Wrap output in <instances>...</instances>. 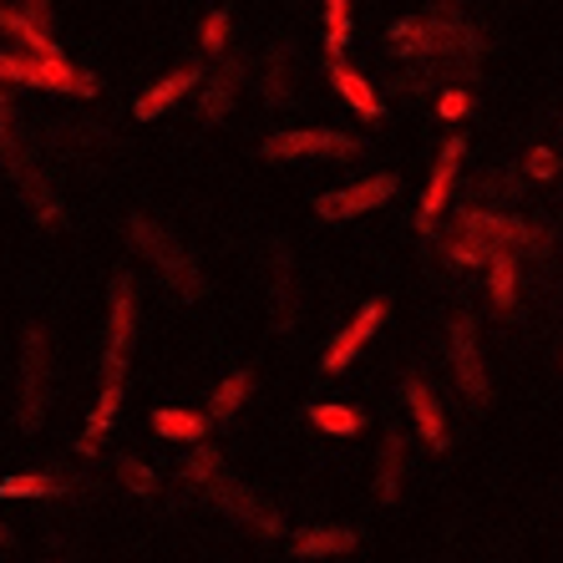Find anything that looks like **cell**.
Here are the masks:
<instances>
[{"label":"cell","mask_w":563,"mask_h":563,"mask_svg":"<svg viewBox=\"0 0 563 563\" xmlns=\"http://www.w3.org/2000/svg\"><path fill=\"white\" fill-rule=\"evenodd\" d=\"M305 417H310L320 432H335V437H355V432H361V411H355V407H330V401H314Z\"/></svg>","instance_id":"603a6c76"},{"label":"cell","mask_w":563,"mask_h":563,"mask_svg":"<svg viewBox=\"0 0 563 563\" xmlns=\"http://www.w3.org/2000/svg\"><path fill=\"white\" fill-rule=\"evenodd\" d=\"M223 472V462H219V452L213 446H198L194 457H188V483H198V487H209L213 477Z\"/></svg>","instance_id":"4dcf8cb0"},{"label":"cell","mask_w":563,"mask_h":563,"mask_svg":"<svg viewBox=\"0 0 563 563\" xmlns=\"http://www.w3.org/2000/svg\"><path fill=\"white\" fill-rule=\"evenodd\" d=\"M153 432L168 437V442H198V437L209 432V417L184 411V407H163V411H153Z\"/></svg>","instance_id":"d6986e66"},{"label":"cell","mask_w":563,"mask_h":563,"mask_svg":"<svg viewBox=\"0 0 563 563\" xmlns=\"http://www.w3.org/2000/svg\"><path fill=\"white\" fill-rule=\"evenodd\" d=\"M128 234L132 244L157 264V275L168 279V289H178V300H203V275H198V264L184 254V244L168 234V229H157L153 219L143 213H132L128 219Z\"/></svg>","instance_id":"7a4b0ae2"},{"label":"cell","mask_w":563,"mask_h":563,"mask_svg":"<svg viewBox=\"0 0 563 563\" xmlns=\"http://www.w3.org/2000/svg\"><path fill=\"white\" fill-rule=\"evenodd\" d=\"M198 81H203V77H198V66H178V71H168V77H157L153 87H147V92L137 97V102H132V112H137V122H153V118H163L168 107H178L188 92H194Z\"/></svg>","instance_id":"7c38bea8"},{"label":"cell","mask_w":563,"mask_h":563,"mask_svg":"<svg viewBox=\"0 0 563 563\" xmlns=\"http://www.w3.org/2000/svg\"><path fill=\"white\" fill-rule=\"evenodd\" d=\"M21 11H31L36 21H52V0H21Z\"/></svg>","instance_id":"d590c367"},{"label":"cell","mask_w":563,"mask_h":563,"mask_svg":"<svg viewBox=\"0 0 563 563\" xmlns=\"http://www.w3.org/2000/svg\"><path fill=\"white\" fill-rule=\"evenodd\" d=\"M462 153H467V143L462 137H446L442 153H437V168H432V184H427V194H421V229H432L437 213L446 209V198H452V184H457V168H462Z\"/></svg>","instance_id":"8fae6325"},{"label":"cell","mask_w":563,"mask_h":563,"mask_svg":"<svg viewBox=\"0 0 563 563\" xmlns=\"http://www.w3.org/2000/svg\"><path fill=\"white\" fill-rule=\"evenodd\" d=\"M0 543H11V528H5V523H0Z\"/></svg>","instance_id":"8d00e7d4"},{"label":"cell","mask_w":563,"mask_h":563,"mask_svg":"<svg viewBox=\"0 0 563 563\" xmlns=\"http://www.w3.org/2000/svg\"><path fill=\"white\" fill-rule=\"evenodd\" d=\"M0 31L11 41H21V52H36V56H62V46L52 41V31H46V21H36L31 11H21V5H0Z\"/></svg>","instance_id":"2e32d148"},{"label":"cell","mask_w":563,"mask_h":563,"mask_svg":"<svg viewBox=\"0 0 563 563\" xmlns=\"http://www.w3.org/2000/svg\"><path fill=\"white\" fill-rule=\"evenodd\" d=\"M0 81H21V87H46L66 97H97V77L77 71L66 56H36V52H0Z\"/></svg>","instance_id":"3957f363"},{"label":"cell","mask_w":563,"mask_h":563,"mask_svg":"<svg viewBox=\"0 0 563 563\" xmlns=\"http://www.w3.org/2000/svg\"><path fill=\"white\" fill-rule=\"evenodd\" d=\"M391 46L396 56L407 62H427V66H452L462 62H477V36L462 26L457 15H417V21H396L391 26Z\"/></svg>","instance_id":"6da1fadb"},{"label":"cell","mask_w":563,"mask_h":563,"mask_svg":"<svg viewBox=\"0 0 563 563\" xmlns=\"http://www.w3.org/2000/svg\"><path fill=\"white\" fill-rule=\"evenodd\" d=\"M467 107H472V97L462 92V87H446V92L437 97V112H442V118H467Z\"/></svg>","instance_id":"836d02e7"},{"label":"cell","mask_w":563,"mask_h":563,"mask_svg":"<svg viewBox=\"0 0 563 563\" xmlns=\"http://www.w3.org/2000/svg\"><path fill=\"white\" fill-rule=\"evenodd\" d=\"M209 498H213V508H223L229 518H239V523L260 528V533H279V518H275V512L264 508L250 487H239L234 477H223V472H219V477L209 483Z\"/></svg>","instance_id":"9c48e42d"},{"label":"cell","mask_w":563,"mask_h":563,"mask_svg":"<svg viewBox=\"0 0 563 563\" xmlns=\"http://www.w3.org/2000/svg\"><path fill=\"white\" fill-rule=\"evenodd\" d=\"M380 320H386V300H371V305H361V310H355V320H351V325H345L341 335L330 341V351H325V361H320V371H325V376H335V371H345V366H351L355 355H361V345H366L371 335H376V330H380Z\"/></svg>","instance_id":"ba28073f"},{"label":"cell","mask_w":563,"mask_h":563,"mask_svg":"<svg viewBox=\"0 0 563 563\" xmlns=\"http://www.w3.org/2000/svg\"><path fill=\"white\" fill-rule=\"evenodd\" d=\"M351 46V0H325V56H345Z\"/></svg>","instance_id":"d4e9b609"},{"label":"cell","mask_w":563,"mask_h":563,"mask_svg":"<svg viewBox=\"0 0 563 563\" xmlns=\"http://www.w3.org/2000/svg\"><path fill=\"white\" fill-rule=\"evenodd\" d=\"M487 264H493V305H498V310H512V300H518V269H512V254L493 250Z\"/></svg>","instance_id":"cb8c5ba5"},{"label":"cell","mask_w":563,"mask_h":563,"mask_svg":"<svg viewBox=\"0 0 563 563\" xmlns=\"http://www.w3.org/2000/svg\"><path fill=\"white\" fill-rule=\"evenodd\" d=\"M330 81H335V92L351 102L355 118H366V122L386 118V102H380V92L371 87L366 77H361V71H351V66H345V56H330Z\"/></svg>","instance_id":"4fadbf2b"},{"label":"cell","mask_w":563,"mask_h":563,"mask_svg":"<svg viewBox=\"0 0 563 563\" xmlns=\"http://www.w3.org/2000/svg\"><path fill=\"white\" fill-rule=\"evenodd\" d=\"M462 229H467L472 239H483V244H493V250H508V244H533V229L518 219H503V213H483V209H472L462 213Z\"/></svg>","instance_id":"9a60e30c"},{"label":"cell","mask_w":563,"mask_h":563,"mask_svg":"<svg viewBox=\"0 0 563 563\" xmlns=\"http://www.w3.org/2000/svg\"><path fill=\"white\" fill-rule=\"evenodd\" d=\"M229 31H234L229 11H209V15H203V26H198L203 52H209V56H229Z\"/></svg>","instance_id":"83f0119b"},{"label":"cell","mask_w":563,"mask_h":563,"mask_svg":"<svg viewBox=\"0 0 563 563\" xmlns=\"http://www.w3.org/2000/svg\"><path fill=\"white\" fill-rule=\"evenodd\" d=\"M66 493L62 477H41V472H26V477H5L0 483V498H56Z\"/></svg>","instance_id":"484cf974"},{"label":"cell","mask_w":563,"mask_h":563,"mask_svg":"<svg viewBox=\"0 0 563 563\" xmlns=\"http://www.w3.org/2000/svg\"><path fill=\"white\" fill-rule=\"evenodd\" d=\"M446 351H452V371H457V386L467 391V401H487V380H483V355H477V341H472L467 320H452L446 330Z\"/></svg>","instance_id":"30bf717a"},{"label":"cell","mask_w":563,"mask_h":563,"mask_svg":"<svg viewBox=\"0 0 563 563\" xmlns=\"http://www.w3.org/2000/svg\"><path fill=\"white\" fill-rule=\"evenodd\" d=\"M407 442L401 437H386V446H380V472H376V493H380V503H396L401 498V467H407Z\"/></svg>","instance_id":"ffe728a7"},{"label":"cell","mask_w":563,"mask_h":563,"mask_svg":"<svg viewBox=\"0 0 563 563\" xmlns=\"http://www.w3.org/2000/svg\"><path fill=\"white\" fill-rule=\"evenodd\" d=\"M244 396H250V371H234V376L213 391V417L209 421H229L239 407H244Z\"/></svg>","instance_id":"4316f807"},{"label":"cell","mask_w":563,"mask_h":563,"mask_svg":"<svg viewBox=\"0 0 563 563\" xmlns=\"http://www.w3.org/2000/svg\"><path fill=\"white\" fill-rule=\"evenodd\" d=\"M260 87H264V102H269V107H285L289 97H295V92H289V46H269Z\"/></svg>","instance_id":"44dd1931"},{"label":"cell","mask_w":563,"mask_h":563,"mask_svg":"<svg viewBox=\"0 0 563 563\" xmlns=\"http://www.w3.org/2000/svg\"><path fill=\"white\" fill-rule=\"evenodd\" d=\"M528 173H533V178H553V173H559V157H553L549 147H533V153H528Z\"/></svg>","instance_id":"e575fe53"},{"label":"cell","mask_w":563,"mask_h":563,"mask_svg":"<svg viewBox=\"0 0 563 563\" xmlns=\"http://www.w3.org/2000/svg\"><path fill=\"white\" fill-rule=\"evenodd\" d=\"M355 153V137L351 132H335V128H300V132H275L264 137V157L269 163H295V157H351Z\"/></svg>","instance_id":"277c9868"},{"label":"cell","mask_w":563,"mask_h":563,"mask_svg":"<svg viewBox=\"0 0 563 563\" xmlns=\"http://www.w3.org/2000/svg\"><path fill=\"white\" fill-rule=\"evenodd\" d=\"M132 330H137V289L128 275L112 279V314H107V361L102 376H122L132 351Z\"/></svg>","instance_id":"5b68a950"},{"label":"cell","mask_w":563,"mask_h":563,"mask_svg":"<svg viewBox=\"0 0 563 563\" xmlns=\"http://www.w3.org/2000/svg\"><path fill=\"white\" fill-rule=\"evenodd\" d=\"M118 407H122V376H107L102 396H97V411H92V432L87 437H102L107 427H112V417H118Z\"/></svg>","instance_id":"f546056e"},{"label":"cell","mask_w":563,"mask_h":563,"mask_svg":"<svg viewBox=\"0 0 563 563\" xmlns=\"http://www.w3.org/2000/svg\"><path fill=\"white\" fill-rule=\"evenodd\" d=\"M122 483L137 493V498H153V487H157V477H153V467H143L137 457H122Z\"/></svg>","instance_id":"1f68e13d"},{"label":"cell","mask_w":563,"mask_h":563,"mask_svg":"<svg viewBox=\"0 0 563 563\" xmlns=\"http://www.w3.org/2000/svg\"><path fill=\"white\" fill-rule=\"evenodd\" d=\"M275 325H295V260L285 250L275 260Z\"/></svg>","instance_id":"7402d4cb"},{"label":"cell","mask_w":563,"mask_h":563,"mask_svg":"<svg viewBox=\"0 0 563 563\" xmlns=\"http://www.w3.org/2000/svg\"><path fill=\"white\" fill-rule=\"evenodd\" d=\"M0 157L21 173V137H15V112H11V92L0 87Z\"/></svg>","instance_id":"f1b7e54d"},{"label":"cell","mask_w":563,"mask_h":563,"mask_svg":"<svg viewBox=\"0 0 563 563\" xmlns=\"http://www.w3.org/2000/svg\"><path fill=\"white\" fill-rule=\"evenodd\" d=\"M391 194H396L391 173H371V178H361V184H351V188L320 194V198H314V213H320V219H355V213L380 209Z\"/></svg>","instance_id":"8992f818"},{"label":"cell","mask_w":563,"mask_h":563,"mask_svg":"<svg viewBox=\"0 0 563 563\" xmlns=\"http://www.w3.org/2000/svg\"><path fill=\"white\" fill-rule=\"evenodd\" d=\"M41 411H46V335L26 330V345H21V427L36 432Z\"/></svg>","instance_id":"52a82bcc"},{"label":"cell","mask_w":563,"mask_h":563,"mask_svg":"<svg viewBox=\"0 0 563 563\" xmlns=\"http://www.w3.org/2000/svg\"><path fill=\"white\" fill-rule=\"evenodd\" d=\"M355 543H361L355 528H305L289 538V553L295 559H335V553H351Z\"/></svg>","instance_id":"ac0fdd59"},{"label":"cell","mask_w":563,"mask_h":563,"mask_svg":"<svg viewBox=\"0 0 563 563\" xmlns=\"http://www.w3.org/2000/svg\"><path fill=\"white\" fill-rule=\"evenodd\" d=\"M239 81H244V62H223L219 77H209V87L198 92V112H203V122H223L229 112H234Z\"/></svg>","instance_id":"e0dca14e"},{"label":"cell","mask_w":563,"mask_h":563,"mask_svg":"<svg viewBox=\"0 0 563 563\" xmlns=\"http://www.w3.org/2000/svg\"><path fill=\"white\" fill-rule=\"evenodd\" d=\"M446 254H452V260L457 264H483L487 254H493V244H483V239H452V244H446Z\"/></svg>","instance_id":"d6a6232c"},{"label":"cell","mask_w":563,"mask_h":563,"mask_svg":"<svg viewBox=\"0 0 563 563\" xmlns=\"http://www.w3.org/2000/svg\"><path fill=\"white\" fill-rule=\"evenodd\" d=\"M401 396H407L411 421H417L421 442H427V446H437V452H442V446H446V421H442V407H437V396L427 391V380H421V376H407V386H401Z\"/></svg>","instance_id":"5bb4252c"},{"label":"cell","mask_w":563,"mask_h":563,"mask_svg":"<svg viewBox=\"0 0 563 563\" xmlns=\"http://www.w3.org/2000/svg\"><path fill=\"white\" fill-rule=\"evenodd\" d=\"M446 5H452V0H437V11H446Z\"/></svg>","instance_id":"74e56055"}]
</instances>
